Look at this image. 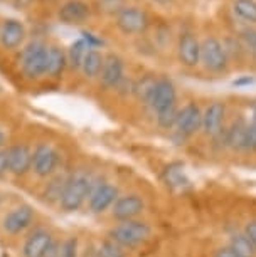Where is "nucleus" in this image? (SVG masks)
Here are the masks:
<instances>
[{"label": "nucleus", "mask_w": 256, "mask_h": 257, "mask_svg": "<svg viewBox=\"0 0 256 257\" xmlns=\"http://www.w3.org/2000/svg\"><path fill=\"white\" fill-rule=\"evenodd\" d=\"M125 66L122 57H118L117 54H108L105 56V64L101 69L100 79L101 84L106 89H117L120 86V82L125 79Z\"/></svg>", "instance_id": "12"}, {"label": "nucleus", "mask_w": 256, "mask_h": 257, "mask_svg": "<svg viewBox=\"0 0 256 257\" xmlns=\"http://www.w3.org/2000/svg\"><path fill=\"white\" fill-rule=\"evenodd\" d=\"M214 257H238V255H236L229 247H221V249H217L214 252Z\"/></svg>", "instance_id": "39"}, {"label": "nucleus", "mask_w": 256, "mask_h": 257, "mask_svg": "<svg viewBox=\"0 0 256 257\" xmlns=\"http://www.w3.org/2000/svg\"><path fill=\"white\" fill-rule=\"evenodd\" d=\"M228 247L238 257H256V247L251 244V240L244 235V232L231 235Z\"/></svg>", "instance_id": "27"}, {"label": "nucleus", "mask_w": 256, "mask_h": 257, "mask_svg": "<svg viewBox=\"0 0 256 257\" xmlns=\"http://www.w3.org/2000/svg\"><path fill=\"white\" fill-rule=\"evenodd\" d=\"M202 130V109L196 101L179 108V116L176 123V132L179 137L191 138Z\"/></svg>", "instance_id": "7"}, {"label": "nucleus", "mask_w": 256, "mask_h": 257, "mask_svg": "<svg viewBox=\"0 0 256 257\" xmlns=\"http://www.w3.org/2000/svg\"><path fill=\"white\" fill-rule=\"evenodd\" d=\"M66 180H67L66 177H56V178H52V182L47 183V188H46V192H44L46 200H49V202L61 200V195H62V190H64Z\"/></svg>", "instance_id": "31"}, {"label": "nucleus", "mask_w": 256, "mask_h": 257, "mask_svg": "<svg viewBox=\"0 0 256 257\" xmlns=\"http://www.w3.org/2000/svg\"><path fill=\"white\" fill-rule=\"evenodd\" d=\"M9 157V172L14 175L21 177L26 175L32 168V152L27 145H16L7 150Z\"/></svg>", "instance_id": "17"}, {"label": "nucleus", "mask_w": 256, "mask_h": 257, "mask_svg": "<svg viewBox=\"0 0 256 257\" xmlns=\"http://www.w3.org/2000/svg\"><path fill=\"white\" fill-rule=\"evenodd\" d=\"M221 42H223V47L226 51V56H228V59H229V64H233V62H243L248 59L236 34H228V36H224L221 39Z\"/></svg>", "instance_id": "24"}, {"label": "nucleus", "mask_w": 256, "mask_h": 257, "mask_svg": "<svg viewBox=\"0 0 256 257\" xmlns=\"http://www.w3.org/2000/svg\"><path fill=\"white\" fill-rule=\"evenodd\" d=\"M244 152H256V104L251 108V116L246 128V140H244Z\"/></svg>", "instance_id": "30"}, {"label": "nucleus", "mask_w": 256, "mask_h": 257, "mask_svg": "<svg viewBox=\"0 0 256 257\" xmlns=\"http://www.w3.org/2000/svg\"><path fill=\"white\" fill-rule=\"evenodd\" d=\"M157 79L158 77L152 76V74H147L133 84V94L137 96V99L142 101L143 104H150V99H152L153 89H155Z\"/></svg>", "instance_id": "26"}, {"label": "nucleus", "mask_w": 256, "mask_h": 257, "mask_svg": "<svg viewBox=\"0 0 256 257\" xmlns=\"http://www.w3.org/2000/svg\"><path fill=\"white\" fill-rule=\"evenodd\" d=\"M246 128H248V121L243 116L236 118L231 123L229 128H224V145L231 150H243L244 140H246Z\"/></svg>", "instance_id": "19"}, {"label": "nucleus", "mask_w": 256, "mask_h": 257, "mask_svg": "<svg viewBox=\"0 0 256 257\" xmlns=\"http://www.w3.org/2000/svg\"><path fill=\"white\" fill-rule=\"evenodd\" d=\"M244 235L251 240V244L256 247V220H251L244 227Z\"/></svg>", "instance_id": "35"}, {"label": "nucleus", "mask_w": 256, "mask_h": 257, "mask_svg": "<svg viewBox=\"0 0 256 257\" xmlns=\"http://www.w3.org/2000/svg\"><path fill=\"white\" fill-rule=\"evenodd\" d=\"M9 172V157L7 150H0V177H4Z\"/></svg>", "instance_id": "36"}, {"label": "nucleus", "mask_w": 256, "mask_h": 257, "mask_svg": "<svg viewBox=\"0 0 256 257\" xmlns=\"http://www.w3.org/2000/svg\"><path fill=\"white\" fill-rule=\"evenodd\" d=\"M81 39H84L86 44H88L91 49H100V47L105 46V41L101 39L100 36H96V34L90 32V31H83L81 32Z\"/></svg>", "instance_id": "34"}, {"label": "nucleus", "mask_w": 256, "mask_h": 257, "mask_svg": "<svg viewBox=\"0 0 256 257\" xmlns=\"http://www.w3.org/2000/svg\"><path fill=\"white\" fill-rule=\"evenodd\" d=\"M88 198H90L91 212L101 213V212H105L106 208L113 207V203L117 202L118 188L110 185V183H98V185H93Z\"/></svg>", "instance_id": "15"}, {"label": "nucleus", "mask_w": 256, "mask_h": 257, "mask_svg": "<svg viewBox=\"0 0 256 257\" xmlns=\"http://www.w3.org/2000/svg\"><path fill=\"white\" fill-rule=\"evenodd\" d=\"M67 66V54L59 46L47 47V72L51 77H59Z\"/></svg>", "instance_id": "21"}, {"label": "nucleus", "mask_w": 256, "mask_h": 257, "mask_svg": "<svg viewBox=\"0 0 256 257\" xmlns=\"http://www.w3.org/2000/svg\"><path fill=\"white\" fill-rule=\"evenodd\" d=\"M137 2H142V0H137Z\"/></svg>", "instance_id": "42"}, {"label": "nucleus", "mask_w": 256, "mask_h": 257, "mask_svg": "<svg viewBox=\"0 0 256 257\" xmlns=\"http://www.w3.org/2000/svg\"><path fill=\"white\" fill-rule=\"evenodd\" d=\"M226 104L223 101H212L202 109V132L209 138H219L224 133Z\"/></svg>", "instance_id": "8"}, {"label": "nucleus", "mask_w": 256, "mask_h": 257, "mask_svg": "<svg viewBox=\"0 0 256 257\" xmlns=\"http://www.w3.org/2000/svg\"><path fill=\"white\" fill-rule=\"evenodd\" d=\"M155 114H157V123L160 128H163V130L176 128L177 116H179V106L174 104V106H170V108L158 111V113H155Z\"/></svg>", "instance_id": "29"}, {"label": "nucleus", "mask_w": 256, "mask_h": 257, "mask_svg": "<svg viewBox=\"0 0 256 257\" xmlns=\"http://www.w3.org/2000/svg\"><path fill=\"white\" fill-rule=\"evenodd\" d=\"M236 36H238L241 46L246 52L248 59L256 61V27L253 26H241L236 29Z\"/></svg>", "instance_id": "23"}, {"label": "nucleus", "mask_w": 256, "mask_h": 257, "mask_svg": "<svg viewBox=\"0 0 256 257\" xmlns=\"http://www.w3.org/2000/svg\"><path fill=\"white\" fill-rule=\"evenodd\" d=\"M231 12L239 24L256 27V0H233Z\"/></svg>", "instance_id": "20"}, {"label": "nucleus", "mask_w": 256, "mask_h": 257, "mask_svg": "<svg viewBox=\"0 0 256 257\" xmlns=\"http://www.w3.org/2000/svg\"><path fill=\"white\" fill-rule=\"evenodd\" d=\"M103 64H105V56L98 49H90L79 71L86 77H90V79H95V77H100Z\"/></svg>", "instance_id": "22"}, {"label": "nucleus", "mask_w": 256, "mask_h": 257, "mask_svg": "<svg viewBox=\"0 0 256 257\" xmlns=\"http://www.w3.org/2000/svg\"><path fill=\"white\" fill-rule=\"evenodd\" d=\"M46 257H61V244H59V242H56V240L52 242L49 250H47Z\"/></svg>", "instance_id": "38"}, {"label": "nucleus", "mask_w": 256, "mask_h": 257, "mask_svg": "<svg viewBox=\"0 0 256 257\" xmlns=\"http://www.w3.org/2000/svg\"><path fill=\"white\" fill-rule=\"evenodd\" d=\"M95 180L86 172H78L67 177L64 190L61 195V207L67 212H74L83 205L86 198L90 197Z\"/></svg>", "instance_id": "1"}, {"label": "nucleus", "mask_w": 256, "mask_h": 257, "mask_svg": "<svg viewBox=\"0 0 256 257\" xmlns=\"http://www.w3.org/2000/svg\"><path fill=\"white\" fill-rule=\"evenodd\" d=\"M96 254H98V257H127V250L115 240L106 239L98 245Z\"/></svg>", "instance_id": "28"}, {"label": "nucleus", "mask_w": 256, "mask_h": 257, "mask_svg": "<svg viewBox=\"0 0 256 257\" xmlns=\"http://www.w3.org/2000/svg\"><path fill=\"white\" fill-rule=\"evenodd\" d=\"M127 0H98L96 2V7L100 9V12L106 14V16H115L122 11V9L127 7Z\"/></svg>", "instance_id": "32"}, {"label": "nucleus", "mask_w": 256, "mask_h": 257, "mask_svg": "<svg viewBox=\"0 0 256 257\" xmlns=\"http://www.w3.org/2000/svg\"><path fill=\"white\" fill-rule=\"evenodd\" d=\"M34 219V210L31 205H21L14 208L11 213H7L4 219V230L9 234L16 235L21 234L22 230H26Z\"/></svg>", "instance_id": "18"}, {"label": "nucleus", "mask_w": 256, "mask_h": 257, "mask_svg": "<svg viewBox=\"0 0 256 257\" xmlns=\"http://www.w3.org/2000/svg\"><path fill=\"white\" fill-rule=\"evenodd\" d=\"M177 104V89L176 84L168 79V77H158L155 89H153L152 99H150V108L153 113H158L162 109H167L170 106Z\"/></svg>", "instance_id": "11"}, {"label": "nucleus", "mask_w": 256, "mask_h": 257, "mask_svg": "<svg viewBox=\"0 0 256 257\" xmlns=\"http://www.w3.org/2000/svg\"><path fill=\"white\" fill-rule=\"evenodd\" d=\"M61 257H78V240L74 237L61 244Z\"/></svg>", "instance_id": "33"}, {"label": "nucleus", "mask_w": 256, "mask_h": 257, "mask_svg": "<svg viewBox=\"0 0 256 257\" xmlns=\"http://www.w3.org/2000/svg\"><path fill=\"white\" fill-rule=\"evenodd\" d=\"M254 82V77L253 76H243L239 77V79L233 81V86H236V88H243V86H249Z\"/></svg>", "instance_id": "37"}, {"label": "nucleus", "mask_w": 256, "mask_h": 257, "mask_svg": "<svg viewBox=\"0 0 256 257\" xmlns=\"http://www.w3.org/2000/svg\"><path fill=\"white\" fill-rule=\"evenodd\" d=\"M91 47L86 44L84 39H78V41H74L72 44L69 46V49H67V66H71V69H81V66H83V61L86 54H88V51Z\"/></svg>", "instance_id": "25"}, {"label": "nucleus", "mask_w": 256, "mask_h": 257, "mask_svg": "<svg viewBox=\"0 0 256 257\" xmlns=\"http://www.w3.org/2000/svg\"><path fill=\"white\" fill-rule=\"evenodd\" d=\"M177 59L184 67L201 66V39L192 29H184L177 39Z\"/></svg>", "instance_id": "6"}, {"label": "nucleus", "mask_w": 256, "mask_h": 257, "mask_svg": "<svg viewBox=\"0 0 256 257\" xmlns=\"http://www.w3.org/2000/svg\"><path fill=\"white\" fill-rule=\"evenodd\" d=\"M145 203L138 195H125L118 197L112 207V215L120 222L135 220L143 212Z\"/></svg>", "instance_id": "14"}, {"label": "nucleus", "mask_w": 256, "mask_h": 257, "mask_svg": "<svg viewBox=\"0 0 256 257\" xmlns=\"http://www.w3.org/2000/svg\"><path fill=\"white\" fill-rule=\"evenodd\" d=\"M118 31L125 36H140L150 26V16L138 6H127L115 17Z\"/></svg>", "instance_id": "5"}, {"label": "nucleus", "mask_w": 256, "mask_h": 257, "mask_svg": "<svg viewBox=\"0 0 256 257\" xmlns=\"http://www.w3.org/2000/svg\"><path fill=\"white\" fill-rule=\"evenodd\" d=\"M57 17L67 26H79V24L88 22L91 17V6L84 0H66L64 4H61Z\"/></svg>", "instance_id": "10"}, {"label": "nucleus", "mask_w": 256, "mask_h": 257, "mask_svg": "<svg viewBox=\"0 0 256 257\" xmlns=\"http://www.w3.org/2000/svg\"><path fill=\"white\" fill-rule=\"evenodd\" d=\"M59 153L51 145L42 143L39 145L32 153V170L37 177L46 178L56 172L57 165H59Z\"/></svg>", "instance_id": "9"}, {"label": "nucleus", "mask_w": 256, "mask_h": 257, "mask_svg": "<svg viewBox=\"0 0 256 257\" xmlns=\"http://www.w3.org/2000/svg\"><path fill=\"white\" fill-rule=\"evenodd\" d=\"M26 26L17 19H6L0 26V44L4 49H17L26 41Z\"/></svg>", "instance_id": "13"}, {"label": "nucleus", "mask_w": 256, "mask_h": 257, "mask_svg": "<svg viewBox=\"0 0 256 257\" xmlns=\"http://www.w3.org/2000/svg\"><path fill=\"white\" fill-rule=\"evenodd\" d=\"M155 4H158V6H168V4L172 2V0H153Z\"/></svg>", "instance_id": "41"}, {"label": "nucleus", "mask_w": 256, "mask_h": 257, "mask_svg": "<svg viewBox=\"0 0 256 257\" xmlns=\"http://www.w3.org/2000/svg\"><path fill=\"white\" fill-rule=\"evenodd\" d=\"M6 142H7V135L2 132V130H0V150L4 148V145H6Z\"/></svg>", "instance_id": "40"}, {"label": "nucleus", "mask_w": 256, "mask_h": 257, "mask_svg": "<svg viewBox=\"0 0 256 257\" xmlns=\"http://www.w3.org/2000/svg\"><path fill=\"white\" fill-rule=\"evenodd\" d=\"M150 234L152 230L148 224H145L142 220H127L115 225L108 232V237L125 249H133V247H138L143 242H147Z\"/></svg>", "instance_id": "3"}, {"label": "nucleus", "mask_w": 256, "mask_h": 257, "mask_svg": "<svg viewBox=\"0 0 256 257\" xmlns=\"http://www.w3.org/2000/svg\"><path fill=\"white\" fill-rule=\"evenodd\" d=\"M201 66L211 74H224L229 69L223 42L214 34H207L201 39Z\"/></svg>", "instance_id": "2"}, {"label": "nucleus", "mask_w": 256, "mask_h": 257, "mask_svg": "<svg viewBox=\"0 0 256 257\" xmlns=\"http://www.w3.org/2000/svg\"><path fill=\"white\" fill-rule=\"evenodd\" d=\"M52 242L54 240H52V235L46 229H37L24 242L22 254L24 257H46Z\"/></svg>", "instance_id": "16"}, {"label": "nucleus", "mask_w": 256, "mask_h": 257, "mask_svg": "<svg viewBox=\"0 0 256 257\" xmlns=\"http://www.w3.org/2000/svg\"><path fill=\"white\" fill-rule=\"evenodd\" d=\"M21 69L29 79H37L47 72V46L41 41H32L21 52Z\"/></svg>", "instance_id": "4"}]
</instances>
